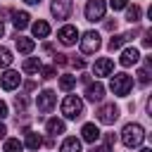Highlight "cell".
I'll return each mask as SVG.
<instances>
[{"mask_svg": "<svg viewBox=\"0 0 152 152\" xmlns=\"http://www.w3.org/2000/svg\"><path fill=\"white\" fill-rule=\"evenodd\" d=\"M121 140L126 147H140L142 140H145V131L140 124H126L124 131H121Z\"/></svg>", "mask_w": 152, "mask_h": 152, "instance_id": "1", "label": "cell"}, {"mask_svg": "<svg viewBox=\"0 0 152 152\" xmlns=\"http://www.w3.org/2000/svg\"><path fill=\"white\" fill-rule=\"evenodd\" d=\"M109 88H112V93H114V95L126 97V95L131 93V88H133V78H131L128 74H114V76H112Z\"/></svg>", "mask_w": 152, "mask_h": 152, "instance_id": "2", "label": "cell"}, {"mask_svg": "<svg viewBox=\"0 0 152 152\" xmlns=\"http://www.w3.org/2000/svg\"><path fill=\"white\" fill-rule=\"evenodd\" d=\"M62 114H64L66 119H78V116L83 114V102H81V97L66 95V97L62 100Z\"/></svg>", "mask_w": 152, "mask_h": 152, "instance_id": "3", "label": "cell"}, {"mask_svg": "<svg viewBox=\"0 0 152 152\" xmlns=\"http://www.w3.org/2000/svg\"><path fill=\"white\" fill-rule=\"evenodd\" d=\"M102 40H100V33L97 31H86L83 38H81V52L83 55H95L100 50Z\"/></svg>", "mask_w": 152, "mask_h": 152, "instance_id": "4", "label": "cell"}, {"mask_svg": "<svg viewBox=\"0 0 152 152\" xmlns=\"http://www.w3.org/2000/svg\"><path fill=\"white\" fill-rule=\"evenodd\" d=\"M119 119V107L114 104V102H107V104H102L100 109H97V121L100 124H114Z\"/></svg>", "mask_w": 152, "mask_h": 152, "instance_id": "5", "label": "cell"}, {"mask_svg": "<svg viewBox=\"0 0 152 152\" xmlns=\"http://www.w3.org/2000/svg\"><path fill=\"white\" fill-rule=\"evenodd\" d=\"M104 10H107L104 0H88V5H86V19L88 21H100L104 17Z\"/></svg>", "mask_w": 152, "mask_h": 152, "instance_id": "6", "label": "cell"}, {"mask_svg": "<svg viewBox=\"0 0 152 152\" xmlns=\"http://www.w3.org/2000/svg\"><path fill=\"white\" fill-rule=\"evenodd\" d=\"M50 10H52L55 19H69V14L74 10V0H52Z\"/></svg>", "mask_w": 152, "mask_h": 152, "instance_id": "7", "label": "cell"}, {"mask_svg": "<svg viewBox=\"0 0 152 152\" xmlns=\"http://www.w3.org/2000/svg\"><path fill=\"white\" fill-rule=\"evenodd\" d=\"M55 102H57V95H55V90H43V93L38 95V100H36V104H38V112H43V114L52 112Z\"/></svg>", "mask_w": 152, "mask_h": 152, "instance_id": "8", "label": "cell"}, {"mask_svg": "<svg viewBox=\"0 0 152 152\" xmlns=\"http://www.w3.org/2000/svg\"><path fill=\"white\" fill-rule=\"evenodd\" d=\"M57 38H59V43H62V45H74V43H76V38H78V28H76V26H71V24H66V26H62V28H59Z\"/></svg>", "mask_w": 152, "mask_h": 152, "instance_id": "9", "label": "cell"}, {"mask_svg": "<svg viewBox=\"0 0 152 152\" xmlns=\"http://www.w3.org/2000/svg\"><path fill=\"white\" fill-rule=\"evenodd\" d=\"M112 71H114V62L109 57H100L93 64V74L95 76H112Z\"/></svg>", "mask_w": 152, "mask_h": 152, "instance_id": "10", "label": "cell"}, {"mask_svg": "<svg viewBox=\"0 0 152 152\" xmlns=\"http://www.w3.org/2000/svg\"><path fill=\"white\" fill-rule=\"evenodd\" d=\"M102 97H104V86H102L100 81L88 83V88H86V100H88V102H100Z\"/></svg>", "mask_w": 152, "mask_h": 152, "instance_id": "11", "label": "cell"}, {"mask_svg": "<svg viewBox=\"0 0 152 152\" xmlns=\"http://www.w3.org/2000/svg\"><path fill=\"white\" fill-rule=\"evenodd\" d=\"M138 59H140V52L135 48H126L119 57V64L121 66H133V64H138Z\"/></svg>", "mask_w": 152, "mask_h": 152, "instance_id": "12", "label": "cell"}, {"mask_svg": "<svg viewBox=\"0 0 152 152\" xmlns=\"http://www.w3.org/2000/svg\"><path fill=\"white\" fill-rule=\"evenodd\" d=\"M0 83H2V88H5V90H14V88L21 83V76H19L17 71L7 69V71L2 74V81H0Z\"/></svg>", "mask_w": 152, "mask_h": 152, "instance_id": "13", "label": "cell"}, {"mask_svg": "<svg viewBox=\"0 0 152 152\" xmlns=\"http://www.w3.org/2000/svg\"><path fill=\"white\" fill-rule=\"evenodd\" d=\"M81 138H83L86 142H97V138H100V128H97L95 124H86V126L81 128Z\"/></svg>", "mask_w": 152, "mask_h": 152, "instance_id": "14", "label": "cell"}, {"mask_svg": "<svg viewBox=\"0 0 152 152\" xmlns=\"http://www.w3.org/2000/svg\"><path fill=\"white\" fill-rule=\"evenodd\" d=\"M28 19H31V17H28V12H24V10H21V12H12V24H14L17 31L26 28V26H28Z\"/></svg>", "mask_w": 152, "mask_h": 152, "instance_id": "15", "label": "cell"}, {"mask_svg": "<svg viewBox=\"0 0 152 152\" xmlns=\"http://www.w3.org/2000/svg\"><path fill=\"white\" fill-rule=\"evenodd\" d=\"M33 36L36 38H48L50 36V24L48 21H43V19H38V21H33Z\"/></svg>", "mask_w": 152, "mask_h": 152, "instance_id": "16", "label": "cell"}, {"mask_svg": "<svg viewBox=\"0 0 152 152\" xmlns=\"http://www.w3.org/2000/svg\"><path fill=\"white\" fill-rule=\"evenodd\" d=\"M45 128H48V133L50 135H59V133H64V121L62 119H48V124H45Z\"/></svg>", "mask_w": 152, "mask_h": 152, "instance_id": "17", "label": "cell"}, {"mask_svg": "<svg viewBox=\"0 0 152 152\" xmlns=\"http://www.w3.org/2000/svg\"><path fill=\"white\" fill-rule=\"evenodd\" d=\"M24 145H26L28 150H38V147L43 145V138H40L38 133H33V131H26V140H24Z\"/></svg>", "mask_w": 152, "mask_h": 152, "instance_id": "18", "label": "cell"}, {"mask_svg": "<svg viewBox=\"0 0 152 152\" xmlns=\"http://www.w3.org/2000/svg\"><path fill=\"white\" fill-rule=\"evenodd\" d=\"M59 152H81V140L78 138H64Z\"/></svg>", "mask_w": 152, "mask_h": 152, "instance_id": "19", "label": "cell"}, {"mask_svg": "<svg viewBox=\"0 0 152 152\" xmlns=\"http://www.w3.org/2000/svg\"><path fill=\"white\" fill-rule=\"evenodd\" d=\"M40 59L38 57H28V59H24V64H21V69L26 71V74H36V71H40Z\"/></svg>", "mask_w": 152, "mask_h": 152, "instance_id": "20", "label": "cell"}, {"mask_svg": "<svg viewBox=\"0 0 152 152\" xmlns=\"http://www.w3.org/2000/svg\"><path fill=\"white\" fill-rule=\"evenodd\" d=\"M17 50L24 52V55L33 52V40L31 38H24V36H17Z\"/></svg>", "mask_w": 152, "mask_h": 152, "instance_id": "21", "label": "cell"}, {"mask_svg": "<svg viewBox=\"0 0 152 152\" xmlns=\"http://www.w3.org/2000/svg\"><path fill=\"white\" fill-rule=\"evenodd\" d=\"M12 52H10V48H5V45H0V69H7L10 64H12Z\"/></svg>", "mask_w": 152, "mask_h": 152, "instance_id": "22", "label": "cell"}, {"mask_svg": "<svg viewBox=\"0 0 152 152\" xmlns=\"http://www.w3.org/2000/svg\"><path fill=\"white\" fill-rule=\"evenodd\" d=\"M76 86V76H71V74H62L59 76V88L62 90H71Z\"/></svg>", "mask_w": 152, "mask_h": 152, "instance_id": "23", "label": "cell"}, {"mask_svg": "<svg viewBox=\"0 0 152 152\" xmlns=\"http://www.w3.org/2000/svg\"><path fill=\"white\" fill-rule=\"evenodd\" d=\"M140 14H142V10H140L138 5H133V7L126 10V19H128L131 24H138V21H140Z\"/></svg>", "mask_w": 152, "mask_h": 152, "instance_id": "24", "label": "cell"}, {"mask_svg": "<svg viewBox=\"0 0 152 152\" xmlns=\"http://www.w3.org/2000/svg\"><path fill=\"white\" fill-rule=\"evenodd\" d=\"M150 64H152V57H147V64L138 71V81H140L142 86H147V83H150Z\"/></svg>", "mask_w": 152, "mask_h": 152, "instance_id": "25", "label": "cell"}, {"mask_svg": "<svg viewBox=\"0 0 152 152\" xmlns=\"http://www.w3.org/2000/svg\"><path fill=\"white\" fill-rule=\"evenodd\" d=\"M24 145L19 142V138H7L5 140V152H21Z\"/></svg>", "mask_w": 152, "mask_h": 152, "instance_id": "26", "label": "cell"}, {"mask_svg": "<svg viewBox=\"0 0 152 152\" xmlns=\"http://www.w3.org/2000/svg\"><path fill=\"white\" fill-rule=\"evenodd\" d=\"M126 40H128V38H126V33H119V36L109 38V45H107V48H109V50L114 52V50H119V48H121V45H124Z\"/></svg>", "mask_w": 152, "mask_h": 152, "instance_id": "27", "label": "cell"}, {"mask_svg": "<svg viewBox=\"0 0 152 152\" xmlns=\"http://www.w3.org/2000/svg\"><path fill=\"white\" fill-rule=\"evenodd\" d=\"M26 104H28V100H26L24 95H17V97H14V107H17V112L24 114V112H26Z\"/></svg>", "mask_w": 152, "mask_h": 152, "instance_id": "28", "label": "cell"}, {"mask_svg": "<svg viewBox=\"0 0 152 152\" xmlns=\"http://www.w3.org/2000/svg\"><path fill=\"white\" fill-rule=\"evenodd\" d=\"M109 7L116 12V10H124V7H128V0H109Z\"/></svg>", "mask_w": 152, "mask_h": 152, "instance_id": "29", "label": "cell"}, {"mask_svg": "<svg viewBox=\"0 0 152 152\" xmlns=\"http://www.w3.org/2000/svg\"><path fill=\"white\" fill-rule=\"evenodd\" d=\"M40 74H43V78H52L57 74V69L55 66H40Z\"/></svg>", "mask_w": 152, "mask_h": 152, "instance_id": "30", "label": "cell"}, {"mask_svg": "<svg viewBox=\"0 0 152 152\" xmlns=\"http://www.w3.org/2000/svg\"><path fill=\"white\" fill-rule=\"evenodd\" d=\"M64 64H69L66 55H55V66H64Z\"/></svg>", "mask_w": 152, "mask_h": 152, "instance_id": "31", "label": "cell"}, {"mask_svg": "<svg viewBox=\"0 0 152 152\" xmlns=\"http://www.w3.org/2000/svg\"><path fill=\"white\" fill-rule=\"evenodd\" d=\"M142 45H145V48L152 45V31H145V33H142Z\"/></svg>", "mask_w": 152, "mask_h": 152, "instance_id": "32", "label": "cell"}, {"mask_svg": "<svg viewBox=\"0 0 152 152\" xmlns=\"http://www.w3.org/2000/svg\"><path fill=\"white\" fill-rule=\"evenodd\" d=\"M93 152H112V145H109V142H104V145H97V147H93Z\"/></svg>", "mask_w": 152, "mask_h": 152, "instance_id": "33", "label": "cell"}, {"mask_svg": "<svg viewBox=\"0 0 152 152\" xmlns=\"http://www.w3.org/2000/svg\"><path fill=\"white\" fill-rule=\"evenodd\" d=\"M71 64H74V66H76V69H83V66H86V62H83V59H81V57H78V59H76V57H74V59H71Z\"/></svg>", "mask_w": 152, "mask_h": 152, "instance_id": "34", "label": "cell"}, {"mask_svg": "<svg viewBox=\"0 0 152 152\" xmlns=\"http://www.w3.org/2000/svg\"><path fill=\"white\" fill-rule=\"evenodd\" d=\"M5 116H7V104H5L2 100H0V121H2Z\"/></svg>", "mask_w": 152, "mask_h": 152, "instance_id": "35", "label": "cell"}, {"mask_svg": "<svg viewBox=\"0 0 152 152\" xmlns=\"http://www.w3.org/2000/svg\"><path fill=\"white\" fill-rule=\"evenodd\" d=\"M104 28L107 31H116V19L114 21H104Z\"/></svg>", "mask_w": 152, "mask_h": 152, "instance_id": "36", "label": "cell"}, {"mask_svg": "<svg viewBox=\"0 0 152 152\" xmlns=\"http://www.w3.org/2000/svg\"><path fill=\"white\" fill-rule=\"evenodd\" d=\"M5 135H7V126L0 121V138H5Z\"/></svg>", "mask_w": 152, "mask_h": 152, "instance_id": "37", "label": "cell"}, {"mask_svg": "<svg viewBox=\"0 0 152 152\" xmlns=\"http://www.w3.org/2000/svg\"><path fill=\"white\" fill-rule=\"evenodd\" d=\"M2 36H5V24L0 21V38H2Z\"/></svg>", "mask_w": 152, "mask_h": 152, "instance_id": "38", "label": "cell"}, {"mask_svg": "<svg viewBox=\"0 0 152 152\" xmlns=\"http://www.w3.org/2000/svg\"><path fill=\"white\" fill-rule=\"evenodd\" d=\"M24 2H28V5H38L40 0H24Z\"/></svg>", "mask_w": 152, "mask_h": 152, "instance_id": "39", "label": "cell"}, {"mask_svg": "<svg viewBox=\"0 0 152 152\" xmlns=\"http://www.w3.org/2000/svg\"><path fill=\"white\" fill-rule=\"evenodd\" d=\"M140 152H152V150H150V147H142V150H140Z\"/></svg>", "mask_w": 152, "mask_h": 152, "instance_id": "40", "label": "cell"}]
</instances>
